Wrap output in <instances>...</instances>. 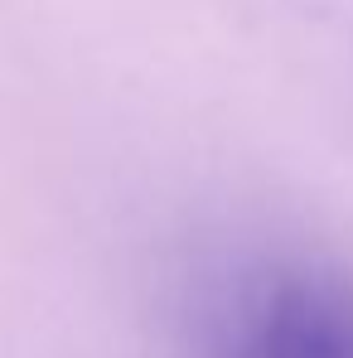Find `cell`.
Wrapping results in <instances>:
<instances>
[{
	"label": "cell",
	"instance_id": "cell-1",
	"mask_svg": "<svg viewBox=\"0 0 353 358\" xmlns=\"http://www.w3.org/2000/svg\"><path fill=\"white\" fill-rule=\"evenodd\" d=\"M203 358H353V271L247 257L203 300Z\"/></svg>",
	"mask_w": 353,
	"mask_h": 358
}]
</instances>
